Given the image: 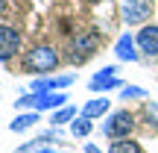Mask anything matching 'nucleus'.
<instances>
[{
  "label": "nucleus",
  "instance_id": "f257e3e1",
  "mask_svg": "<svg viewBox=\"0 0 158 153\" xmlns=\"http://www.w3.org/2000/svg\"><path fill=\"white\" fill-rule=\"evenodd\" d=\"M18 109H35V112H44V109H62L68 106V94L64 91H38V94H23L21 100H15Z\"/></svg>",
  "mask_w": 158,
  "mask_h": 153
},
{
  "label": "nucleus",
  "instance_id": "f03ea898",
  "mask_svg": "<svg viewBox=\"0 0 158 153\" xmlns=\"http://www.w3.org/2000/svg\"><path fill=\"white\" fill-rule=\"evenodd\" d=\"M135 115L129 112V109H117V112H111L106 121H102V136L111 138V142H117V138H129V133L135 130Z\"/></svg>",
  "mask_w": 158,
  "mask_h": 153
},
{
  "label": "nucleus",
  "instance_id": "7ed1b4c3",
  "mask_svg": "<svg viewBox=\"0 0 158 153\" xmlns=\"http://www.w3.org/2000/svg\"><path fill=\"white\" fill-rule=\"evenodd\" d=\"M97 47H100V33H97V29H82L73 38V44H70V62L85 65L97 53Z\"/></svg>",
  "mask_w": 158,
  "mask_h": 153
},
{
  "label": "nucleus",
  "instance_id": "20e7f679",
  "mask_svg": "<svg viewBox=\"0 0 158 153\" xmlns=\"http://www.w3.org/2000/svg\"><path fill=\"white\" fill-rule=\"evenodd\" d=\"M56 65H59V53L53 47H35L23 56V68L35 71V74H50V71H56Z\"/></svg>",
  "mask_w": 158,
  "mask_h": 153
},
{
  "label": "nucleus",
  "instance_id": "39448f33",
  "mask_svg": "<svg viewBox=\"0 0 158 153\" xmlns=\"http://www.w3.org/2000/svg\"><path fill=\"white\" fill-rule=\"evenodd\" d=\"M117 74V68L114 65H108V68H102L100 74H94L88 79V88L94 91V94H106V91H111V88H123V83H120V77H114Z\"/></svg>",
  "mask_w": 158,
  "mask_h": 153
},
{
  "label": "nucleus",
  "instance_id": "423d86ee",
  "mask_svg": "<svg viewBox=\"0 0 158 153\" xmlns=\"http://www.w3.org/2000/svg\"><path fill=\"white\" fill-rule=\"evenodd\" d=\"M18 50H21V33L0 24V62H9Z\"/></svg>",
  "mask_w": 158,
  "mask_h": 153
},
{
  "label": "nucleus",
  "instance_id": "0eeeda50",
  "mask_svg": "<svg viewBox=\"0 0 158 153\" xmlns=\"http://www.w3.org/2000/svg\"><path fill=\"white\" fill-rule=\"evenodd\" d=\"M152 15V0H126L123 3V21L126 24H143Z\"/></svg>",
  "mask_w": 158,
  "mask_h": 153
},
{
  "label": "nucleus",
  "instance_id": "6e6552de",
  "mask_svg": "<svg viewBox=\"0 0 158 153\" xmlns=\"http://www.w3.org/2000/svg\"><path fill=\"white\" fill-rule=\"evenodd\" d=\"M135 41H138V47H141V53L155 56V53H158V27H155V24H147L143 29H138Z\"/></svg>",
  "mask_w": 158,
  "mask_h": 153
},
{
  "label": "nucleus",
  "instance_id": "1a4fd4ad",
  "mask_svg": "<svg viewBox=\"0 0 158 153\" xmlns=\"http://www.w3.org/2000/svg\"><path fill=\"white\" fill-rule=\"evenodd\" d=\"M135 35L132 33H123L117 38V44H114V56L120 59V62H138V50H135Z\"/></svg>",
  "mask_w": 158,
  "mask_h": 153
},
{
  "label": "nucleus",
  "instance_id": "9d476101",
  "mask_svg": "<svg viewBox=\"0 0 158 153\" xmlns=\"http://www.w3.org/2000/svg\"><path fill=\"white\" fill-rule=\"evenodd\" d=\"M70 83H73L70 74H64V77H44V79H35L32 83V94H38V91H62V88H68Z\"/></svg>",
  "mask_w": 158,
  "mask_h": 153
},
{
  "label": "nucleus",
  "instance_id": "9b49d317",
  "mask_svg": "<svg viewBox=\"0 0 158 153\" xmlns=\"http://www.w3.org/2000/svg\"><path fill=\"white\" fill-rule=\"evenodd\" d=\"M108 109H111V100L97 97V100H88L82 106V115H85V118H102V115H108Z\"/></svg>",
  "mask_w": 158,
  "mask_h": 153
},
{
  "label": "nucleus",
  "instance_id": "f8f14e48",
  "mask_svg": "<svg viewBox=\"0 0 158 153\" xmlns=\"http://www.w3.org/2000/svg\"><path fill=\"white\" fill-rule=\"evenodd\" d=\"M32 124H38V112H35V109H29V112L18 115V118L12 121V124H9V130H12V133H27Z\"/></svg>",
  "mask_w": 158,
  "mask_h": 153
},
{
  "label": "nucleus",
  "instance_id": "ddd939ff",
  "mask_svg": "<svg viewBox=\"0 0 158 153\" xmlns=\"http://www.w3.org/2000/svg\"><path fill=\"white\" fill-rule=\"evenodd\" d=\"M94 118H85V115H76L73 121H70V133H73L76 138H85L91 130H94V124H91Z\"/></svg>",
  "mask_w": 158,
  "mask_h": 153
},
{
  "label": "nucleus",
  "instance_id": "4468645a",
  "mask_svg": "<svg viewBox=\"0 0 158 153\" xmlns=\"http://www.w3.org/2000/svg\"><path fill=\"white\" fill-rule=\"evenodd\" d=\"M108 153H143V150H141V144L132 142V138H117V142H111Z\"/></svg>",
  "mask_w": 158,
  "mask_h": 153
},
{
  "label": "nucleus",
  "instance_id": "2eb2a0df",
  "mask_svg": "<svg viewBox=\"0 0 158 153\" xmlns=\"http://www.w3.org/2000/svg\"><path fill=\"white\" fill-rule=\"evenodd\" d=\"M73 118H76V109H73V106H62V109H56V112H53L50 124H53V127H59V124H70Z\"/></svg>",
  "mask_w": 158,
  "mask_h": 153
},
{
  "label": "nucleus",
  "instance_id": "dca6fc26",
  "mask_svg": "<svg viewBox=\"0 0 158 153\" xmlns=\"http://www.w3.org/2000/svg\"><path fill=\"white\" fill-rule=\"evenodd\" d=\"M143 97H147V91L141 85H123L120 88V100H143Z\"/></svg>",
  "mask_w": 158,
  "mask_h": 153
},
{
  "label": "nucleus",
  "instance_id": "f3484780",
  "mask_svg": "<svg viewBox=\"0 0 158 153\" xmlns=\"http://www.w3.org/2000/svg\"><path fill=\"white\" fill-rule=\"evenodd\" d=\"M143 118L158 130V103H143Z\"/></svg>",
  "mask_w": 158,
  "mask_h": 153
},
{
  "label": "nucleus",
  "instance_id": "a211bd4d",
  "mask_svg": "<svg viewBox=\"0 0 158 153\" xmlns=\"http://www.w3.org/2000/svg\"><path fill=\"white\" fill-rule=\"evenodd\" d=\"M85 153H102V150L97 147V144H85Z\"/></svg>",
  "mask_w": 158,
  "mask_h": 153
},
{
  "label": "nucleus",
  "instance_id": "6ab92c4d",
  "mask_svg": "<svg viewBox=\"0 0 158 153\" xmlns=\"http://www.w3.org/2000/svg\"><path fill=\"white\" fill-rule=\"evenodd\" d=\"M32 153H56L53 147H38V150H32Z\"/></svg>",
  "mask_w": 158,
  "mask_h": 153
},
{
  "label": "nucleus",
  "instance_id": "aec40b11",
  "mask_svg": "<svg viewBox=\"0 0 158 153\" xmlns=\"http://www.w3.org/2000/svg\"><path fill=\"white\" fill-rule=\"evenodd\" d=\"M3 9H6V0H0V12H3Z\"/></svg>",
  "mask_w": 158,
  "mask_h": 153
},
{
  "label": "nucleus",
  "instance_id": "412c9836",
  "mask_svg": "<svg viewBox=\"0 0 158 153\" xmlns=\"http://www.w3.org/2000/svg\"><path fill=\"white\" fill-rule=\"evenodd\" d=\"M91 3H100V0H91Z\"/></svg>",
  "mask_w": 158,
  "mask_h": 153
}]
</instances>
